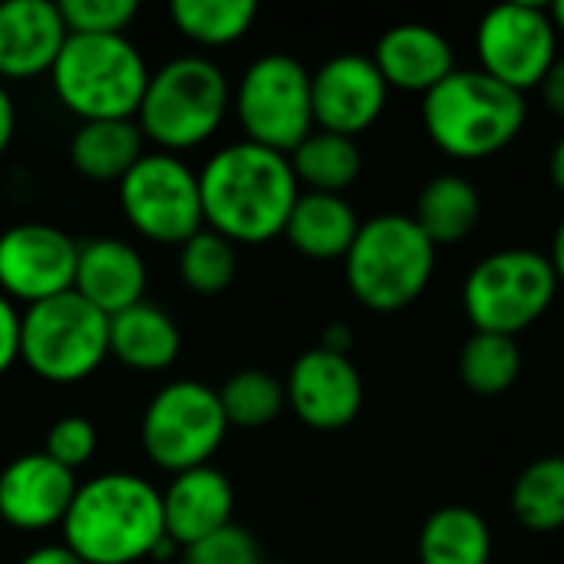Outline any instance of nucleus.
Here are the masks:
<instances>
[{
  "mask_svg": "<svg viewBox=\"0 0 564 564\" xmlns=\"http://www.w3.org/2000/svg\"><path fill=\"white\" fill-rule=\"evenodd\" d=\"M426 135L456 159L502 152L525 126V96L482 69H456L423 96Z\"/></svg>",
  "mask_w": 564,
  "mask_h": 564,
  "instance_id": "5",
  "label": "nucleus"
},
{
  "mask_svg": "<svg viewBox=\"0 0 564 564\" xmlns=\"http://www.w3.org/2000/svg\"><path fill=\"white\" fill-rule=\"evenodd\" d=\"M476 53L482 73L525 96L542 86L558 56L555 20L542 3H502L479 20Z\"/></svg>",
  "mask_w": 564,
  "mask_h": 564,
  "instance_id": "12",
  "label": "nucleus"
},
{
  "mask_svg": "<svg viewBox=\"0 0 564 564\" xmlns=\"http://www.w3.org/2000/svg\"><path fill=\"white\" fill-rule=\"evenodd\" d=\"M317 347L334 350V354H347V347H350V327H344V324H330V327L324 330V337H321V344H317Z\"/></svg>",
  "mask_w": 564,
  "mask_h": 564,
  "instance_id": "39",
  "label": "nucleus"
},
{
  "mask_svg": "<svg viewBox=\"0 0 564 564\" xmlns=\"http://www.w3.org/2000/svg\"><path fill=\"white\" fill-rule=\"evenodd\" d=\"M288 159L297 185H304V192H324V195H344L357 182L364 165L357 139L324 129H314Z\"/></svg>",
  "mask_w": 564,
  "mask_h": 564,
  "instance_id": "26",
  "label": "nucleus"
},
{
  "mask_svg": "<svg viewBox=\"0 0 564 564\" xmlns=\"http://www.w3.org/2000/svg\"><path fill=\"white\" fill-rule=\"evenodd\" d=\"M357 231L360 221L354 205L344 195H324V192H301L284 225V238L291 241V248H297L304 258L314 261L344 258Z\"/></svg>",
  "mask_w": 564,
  "mask_h": 564,
  "instance_id": "22",
  "label": "nucleus"
},
{
  "mask_svg": "<svg viewBox=\"0 0 564 564\" xmlns=\"http://www.w3.org/2000/svg\"><path fill=\"white\" fill-rule=\"evenodd\" d=\"M373 63L380 69V76L387 79V86L393 89H406V93H430L436 89L449 73H456L453 66V46L446 43V36L426 23H400L390 26L373 50Z\"/></svg>",
  "mask_w": 564,
  "mask_h": 564,
  "instance_id": "20",
  "label": "nucleus"
},
{
  "mask_svg": "<svg viewBox=\"0 0 564 564\" xmlns=\"http://www.w3.org/2000/svg\"><path fill=\"white\" fill-rule=\"evenodd\" d=\"M512 512L529 532L564 529V456H545L522 469L512 486Z\"/></svg>",
  "mask_w": 564,
  "mask_h": 564,
  "instance_id": "28",
  "label": "nucleus"
},
{
  "mask_svg": "<svg viewBox=\"0 0 564 564\" xmlns=\"http://www.w3.org/2000/svg\"><path fill=\"white\" fill-rule=\"evenodd\" d=\"M69 30L53 0L0 3V83L33 79L53 69Z\"/></svg>",
  "mask_w": 564,
  "mask_h": 564,
  "instance_id": "19",
  "label": "nucleus"
},
{
  "mask_svg": "<svg viewBox=\"0 0 564 564\" xmlns=\"http://www.w3.org/2000/svg\"><path fill=\"white\" fill-rule=\"evenodd\" d=\"M205 228L238 245H264L284 235L301 195L291 159L258 142L238 139L208 155L198 169Z\"/></svg>",
  "mask_w": 564,
  "mask_h": 564,
  "instance_id": "1",
  "label": "nucleus"
},
{
  "mask_svg": "<svg viewBox=\"0 0 564 564\" xmlns=\"http://www.w3.org/2000/svg\"><path fill=\"white\" fill-rule=\"evenodd\" d=\"M264 564H288V562H264Z\"/></svg>",
  "mask_w": 564,
  "mask_h": 564,
  "instance_id": "44",
  "label": "nucleus"
},
{
  "mask_svg": "<svg viewBox=\"0 0 564 564\" xmlns=\"http://www.w3.org/2000/svg\"><path fill=\"white\" fill-rule=\"evenodd\" d=\"M145 288H149V268L132 241L99 235L79 245L73 291L106 317H116L142 304Z\"/></svg>",
  "mask_w": 564,
  "mask_h": 564,
  "instance_id": "17",
  "label": "nucleus"
},
{
  "mask_svg": "<svg viewBox=\"0 0 564 564\" xmlns=\"http://www.w3.org/2000/svg\"><path fill=\"white\" fill-rule=\"evenodd\" d=\"M235 486L215 466L185 469L169 479L162 489V522L165 539H172L182 552L231 525L235 519Z\"/></svg>",
  "mask_w": 564,
  "mask_h": 564,
  "instance_id": "18",
  "label": "nucleus"
},
{
  "mask_svg": "<svg viewBox=\"0 0 564 564\" xmlns=\"http://www.w3.org/2000/svg\"><path fill=\"white\" fill-rule=\"evenodd\" d=\"M96 446H99L96 423L89 416H79V413L59 416L46 430V440H43V453L69 473H79L96 456Z\"/></svg>",
  "mask_w": 564,
  "mask_h": 564,
  "instance_id": "33",
  "label": "nucleus"
},
{
  "mask_svg": "<svg viewBox=\"0 0 564 564\" xmlns=\"http://www.w3.org/2000/svg\"><path fill=\"white\" fill-rule=\"evenodd\" d=\"M182 354V330L169 311L142 301L109 317V357L139 373L169 370Z\"/></svg>",
  "mask_w": 564,
  "mask_h": 564,
  "instance_id": "21",
  "label": "nucleus"
},
{
  "mask_svg": "<svg viewBox=\"0 0 564 564\" xmlns=\"http://www.w3.org/2000/svg\"><path fill=\"white\" fill-rule=\"evenodd\" d=\"M13 135H17V102H13L7 83H0V155L10 149Z\"/></svg>",
  "mask_w": 564,
  "mask_h": 564,
  "instance_id": "38",
  "label": "nucleus"
},
{
  "mask_svg": "<svg viewBox=\"0 0 564 564\" xmlns=\"http://www.w3.org/2000/svg\"><path fill=\"white\" fill-rule=\"evenodd\" d=\"M549 175H552V185L564 195V135L555 142L552 149V159H549Z\"/></svg>",
  "mask_w": 564,
  "mask_h": 564,
  "instance_id": "40",
  "label": "nucleus"
},
{
  "mask_svg": "<svg viewBox=\"0 0 564 564\" xmlns=\"http://www.w3.org/2000/svg\"><path fill=\"white\" fill-rule=\"evenodd\" d=\"M549 261H552V268H555V274H558V284H564V221L558 225V231H555Z\"/></svg>",
  "mask_w": 564,
  "mask_h": 564,
  "instance_id": "41",
  "label": "nucleus"
},
{
  "mask_svg": "<svg viewBox=\"0 0 564 564\" xmlns=\"http://www.w3.org/2000/svg\"><path fill=\"white\" fill-rule=\"evenodd\" d=\"M109 357V317L76 291L56 294L23 311L20 360L53 387L89 380Z\"/></svg>",
  "mask_w": 564,
  "mask_h": 564,
  "instance_id": "7",
  "label": "nucleus"
},
{
  "mask_svg": "<svg viewBox=\"0 0 564 564\" xmlns=\"http://www.w3.org/2000/svg\"><path fill=\"white\" fill-rule=\"evenodd\" d=\"M558 274L549 254L506 248L482 258L463 288V304L476 330L516 337L532 327L555 301Z\"/></svg>",
  "mask_w": 564,
  "mask_h": 564,
  "instance_id": "9",
  "label": "nucleus"
},
{
  "mask_svg": "<svg viewBox=\"0 0 564 564\" xmlns=\"http://www.w3.org/2000/svg\"><path fill=\"white\" fill-rule=\"evenodd\" d=\"M522 373V350L516 337L476 330L459 354V377L479 397L506 393Z\"/></svg>",
  "mask_w": 564,
  "mask_h": 564,
  "instance_id": "29",
  "label": "nucleus"
},
{
  "mask_svg": "<svg viewBox=\"0 0 564 564\" xmlns=\"http://www.w3.org/2000/svg\"><path fill=\"white\" fill-rule=\"evenodd\" d=\"M172 26L195 46H231L258 20L254 0H172Z\"/></svg>",
  "mask_w": 564,
  "mask_h": 564,
  "instance_id": "27",
  "label": "nucleus"
},
{
  "mask_svg": "<svg viewBox=\"0 0 564 564\" xmlns=\"http://www.w3.org/2000/svg\"><path fill=\"white\" fill-rule=\"evenodd\" d=\"M492 532L486 519L466 506L433 512L420 532V564H489Z\"/></svg>",
  "mask_w": 564,
  "mask_h": 564,
  "instance_id": "25",
  "label": "nucleus"
},
{
  "mask_svg": "<svg viewBox=\"0 0 564 564\" xmlns=\"http://www.w3.org/2000/svg\"><path fill=\"white\" fill-rule=\"evenodd\" d=\"M79 476L53 463L43 449L23 453L0 469V519L13 532H46L63 525Z\"/></svg>",
  "mask_w": 564,
  "mask_h": 564,
  "instance_id": "16",
  "label": "nucleus"
},
{
  "mask_svg": "<svg viewBox=\"0 0 564 564\" xmlns=\"http://www.w3.org/2000/svg\"><path fill=\"white\" fill-rule=\"evenodd\" d=\"M182 555L195 564H264L258 539L248 529H241L238 522L218 529L215 535L202 539L198 545L185 549Z\"/></svg>",
  "mask_w": 564,
  "mask_h": 564,
  "instance_id": "34",
  "label": "nucleus"
},
{
  "mask_svg": "<svg viewBox=\"0 0 564 564\" xmlns=\"http://www.w3.org/2000/svg\"><path fill=\"white\" fill-rule=\"evenodd\" d=\"M218 400H221L228 426H238V430H264L288 406L284 383L271 377L268 370H254V367L231 373L221 383Z\"/></svg>",
  "mask_w": 564,
  "mask_h": 564,
  "instance_id": "30",
  "label": "nucleus"
},
{
  "mask_svg": "<svg viewBox=\"0 0 564 564\" xmlns=\"http://www.w3.org/2000/svg\"><path fill=\"white\" fill-rule=\"evenodd\" d=\"M178 278L198 297L225 294L238 278V248L212 228H202L178 248Z\"/></svg>",
  "mask_w": 564,
  "mask_h": 564,
  "instance_id": "31",
  "label": "nucleus"
},
{
  "mask_svg": "<svg viewBox=\"0 0 564 564\" xmlns=\"http://www.w3.org/2000/svg\"><path fill=\"white\" fill-rule=\"evenodd\" d=\"M231 109L228 73L202 53H185L149 73L135 126L159 152L182 155L205 145Z\"/></svg>",
  "mask_w": 564,
  "mask_h": 564,
  "instance_id": "3",
  "label": "nucleus"
},
{
  "mask_svg": "<svg viewBox=\"0 0 564 564\" xmlns=\"http://www.w3.org/2000/svg\"><path fill=\"white\" fill-rule=\"evenodd\" d=\"M228 430L215 387L202 380H172L145 403L139 440L152 466L178 476L185 469L212 466Z\"/></svg>",
  "mask_w": 564,
  "mask_h": 564,
  "instance_id": "8",
  "label": "nucleus"
},
{
  "mask_svg": "<svg viewBox=\"0 0 564 564\" xmlns=\"http://www.w3.org/2000/svg\"><path fill=\"white\" fill-rule=\"evenodd\" d=\"M59 13L69 33L119 36L139 17V3L135 0H63Z\"/></svg>",
  "mask_w": 564,
  "mask_h": 564,
  "instance_id": "32",
  "label": "nucleus"
},
{
  "mask_svg": "<svg viewBox=\"0 0 564 564\" xmlns=\"http://www.w3.org/2000/svg\"><path fill=\"white\" fill-rule=\"evenodd\" d=\"M63 545L86 564H139L165 539L162 492L132 473L79 482L59 525Z\"/></svg>",
  "mask_w": 564,
  "mask_h": 564,
  "instance_id": "2",
  "label": "nucleus"
},
{
  "mask_svg": "<svg viewBox=\"0 0 564 564\" xmlns=\"http://www.w3.org/2000/svg\"><path fill=\"white\" fill-rule=\"evenodd\" d=\"M231 106L248 142L291 155L314 132L311 73L291 53H264L231 86Z\"/></svg>",
  "mask_w": 564,
  "mask_h": 564,
  "instance_id": "10",
  "label": "nucleus"
},
{
  "mask_svg": "<svg viewBox=\"0 0 564 564\" xmlns=\"http://www.w3.org/2000/svg\"><path fill=\"white\" fill-rule=\"evenodd\" d=\"M387 96L390 86L380 76L373 56L337 53L327 63H321L317 73H311L314 129L357 139L380 119Z\"/></svg>",
  "mask_w": 564,
  "mask_h": 564,
  "instance_id": "15",
  "label": "nucleus"
},
{
  "mask_svg": "<svg viewBox=\"0 0 564 564\" xmlns=\"http://www.w3.org/2000/svg\"><path fill=\"white\" fill-rule=\"evenodd\" d=\"M542 96H545V106H549L558 119H564V53L555 56L549 76L542 79Z\"/></svg>",
  "mask_w": 564,
  "mask_h": 564,
  "instance_id": "36",
  "label": "nucleus"
},
{
  "mask_svg": "<svg viewBox=\"0 0 564 564\" xmlns=\"http://www.w3.org/2000/svg\"><path fill=\"white\" fill-rule=\"evenodd\" d=\"M149 73L142 50L126 33H69L50 69V83L59 106L79 122L135 119Z\"/></svg>",
  "mask_w": 564,
  "mask_h": 564,
  "instance_id": "4",
  "label": "nucleus"
},
{
  "mask_svg": "<svg viewBox=\"0 0 564 564\" xmlns=\"http://www.w3.org/2000/svg\"><path fill=\"white\" fill-rule=\"evenodd\" d=\"M20 321L23 311L0 294V377L20 360Z\"/></svg>",
  "mask_w": 564,
  "mask_h": 564,
  "instance_id": "35",
  "label": "nucleus"
},
{
  "mask_svg": "<svg viewBox=\"0 0 564 564\" xmlns=\"http://www.w3.org/2000/svg\"><path fill=\"white\" fill-rule=\"evenodd\" d=\"M175 564H195V562H188V558H185V555H182V558H178V562Z\"/></svg>",
  "mask_w": 564,
  "mask_h": 564,
  "instance_id": "43",
  "label": "nucleus"
},
{
  "mask_svg": "<svg viewBox=\"0 0 564 564\" xmlns=\"http://www.w3.org/2000/svg\"><path fill=\"white\" fill-rule=\"evenodd\" d=\"M479 212H482V202L469 178L436 175L423 185L413 221L433 241V248H440V245H456L469 238V231L479 221Z\"/></svg>",
  "mask_w": 564,
  "mask_h": 564,
  "instance_id": "24",
  "label": "nucleus"
},
{
  "mask_svg": "<svg viewBox=\"0 0 564 564\" xmlns=\"http://www.w3.org/2000/svg\"><path fill=\"white\" fill-rule=\"evenodd\" d=\"M549 13H552V20H555V30H562L564 33V0L552 3V7H549Z\"/></svg>",
  "mask_w": 564,
  "mask_h": 564,
  "instance_id": "42",
  "label": "nucleus"
},
{
  "mask_svg": "<svg viewBox=\"0 0 564 564\" xmlns=\"http://www.w3.org/2000/svg\"><path fill=\"white\" fill-rule=\"evenodd\" d=\"M69 165L89 182H116L145 155V135L135 119L79 122L69 135Z\"/></svg>",
  "mask_w": 564,
  "mask_h": 564,
  "instance_id": "23",
  "label": "nucleus"
},
{
  "mask_svg": "<svg viewBox=\"0 0 564 564\" xmlns=\"http://www.w3.org/2000/svg\"><path fill=\"white\" fill-rule=\"evenodd\" d=\"M20 564H86L79 555H73L63 542L56 545H36L33 552H26Z\"/></svg>",
  "mask_w": 564,
  "mask_h": 564,
  "instance_id": "37",
  "label": "nucleus"
},
{
  "mask_svg": "<svg viewBox=\"0 0 564 564\" xmlns=\"http://www.w3.org/2000/svg\"><path fill=\"white\" fill-rule=\"evenodd\" d=\"M433 268L436 248L410 215H377L364 221L344 254L350 294L380 314L413 304L426 291Z\"/></svg>",
  "mask_w": 564,
  "mask_h": 564,
  "instance_id": "6",
  "label": "nucleus"
},
{
  "mask_svg": "<svg viewBox=\"0 0 564 564\" xmlns=\"http://www.w3.org/2000/svg\"><path fill=\"white\" fill-rule=\"evenodd\" d=\"M129 228L155 245L182 248L205 228L198 172L172 152H145L116 185Z\"/></svg>",
  "mask_w": 564,
  "mask_h": 564,
  "instance_id": "11",
  "label": "nucleus"
},
{
  "mask_svg": "<svg viewBox=\"0 0 564 564\" xmlns=\"http://www.w3.org/2000/svg\"><path fill=\"white\" fill-rule=\"evenodd\" d=\"M284 397L294 416L317 433L350 426L364 406V380L347 354L324 347L304 350L284 380Z\"/></svg>",
  "mask_w": 564,
  "mask_h": 564,
  "instance_id": "14",
  "label": "nucleus"
},
{
  "mask_svg": "<svg viewBox=\"0 0 564 564\" xmlns=\"http://www.w3.org/2000/svg\"><path fill=\"white\" fill-rule=\"evenodd\" d=\"M79 241L46 221H20L0 231V294L33 307L73 291Z\"/></svg>",
  "mask_w": 564,
  "mask_h": 564,
  "instance_id": "13",
  "label": "nucleus"
}]
</instances>
